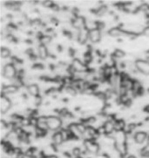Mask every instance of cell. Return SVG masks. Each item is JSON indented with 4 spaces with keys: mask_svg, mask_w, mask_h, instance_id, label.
I'll list each match as a JSON object with an SVG mask.
<instances>
[{
    "mask_svg": "<svg viewBox=\"0 0 149 158\" xmlns=\"http://www.w3.org/2000/svg\"><path fill=\"white\" fill-rule=\"evenodd\" d=\"M89 32H90V31L87 27H85V28L79 31V32H78V42L80 44L86 43L87 42V40H89Z\"/></svg>",
    "mask_w": 149,
    "mask_h": 158,
    "instance_id": "cell-8",
    "label": "cell"
},
{
    "mask_svg": "<svg viewBox=\"0 0 149 158\" xmlns=\"http://www.w3.org/2000/svg\"><path fill=\"white\" fill-rule=\"evenodd\" d=\"M114 122H113V121H105V123L103 125V128L105 131V135H110L115 130Z\"/></svg>",
    "mask_w": 149,
    "mask_h": 158,
    "instance_id": "cell-18",
    "label": "cell"
},
{
    "mask_svg": "<svg viewBox=\"0 0 149 158\" xmlns=\"http://www.w3.org/2000/svg\"><path fill=\"white\" fill-rule=\"evenodd\" d=\"M89 40L93 43H99L101 40V31L99 29L91 30L89 32Z\"/></svg>",
    "mask_w": 149,
    "mask_h": 158,
    "instance_id": "cell-11",
    "label": "cell"
},
{
    "mask_svg": "<svg viewBox=\"0 0 149 158\" xmlns=\"http://www.w3.org/2000/svg\"><path fill=\"white\" fill-rule=\"evenodd\" d=\"M18 91V87L16 86L15 84H9V85H5L2 87L1 89V94L3 95H12L15 94Z\"/></svg>",
    "mask_w": 149,
    "mask_h": 158,
    "instance_id": "cell-9",
    "label": "cell"
},
{
    "mask_svg": "<svg viewBox=\"0 0 149 158\" xmlns=\"http://www.w3.org/2000/svg\"><path fill=\"white\" fill-rule=\"evenodd\" d=\"M86 150L91 154H98L99 151V145L94 141L91 139H86L83 143Z\"/></svg>",
    "mask_w": 149,
    "mask_h": 158,
    "instance_id": "cell-3",
    "label": "cell"
},
{
    "mask_svg": "<svg viewBox=\"0 0 149 158\" xmlns=\"http://www.w3.org/2000/svg\"><path fill=\"white\" fill-rule=\"evenodd\" d=\"M82 154V151L80 149V148L79 147H74L72 149V155L76 158V157H79Z\"/></svg>",
    "mask_w": 149,
    "mask_h": 158,
    "instance_id": "cell-25",
    "label": "cell"
},
{
    "mask_svg": "<svg viewBox=\"0 0 149 158\" xmlns=\"http://www.w3.org/2000/svg\"><path fill=\"white\" fill-rule=\"evenodd\" d=\"M39 41L41 44H44V45H48L51 43L52 42V37L48 36V35H44V36H41L39 37Z\"/></svg>",
    "mask_w": 149,
    "mask_h": 158,
    "instance_id": "cell-19",
    "label": "cell"
},
{
    "mask_svg": "<svg viewBox=\"0 0 149 158\" xmlns=\"http://www.w3.org/2000/svg\"><path fill=\"white\" fill-rule=\"evenodd\" d=\"M26 157V155H24V154H22V153H21V154H19V155H17L15 158H25Z\"/></svg>",
    "mask_w": 149,
    "mask_h": 158,
    "instance_id": "cell-27",
    "label": "cell"
},
{
    "mask_svg": "<svg viewBox=\"0 0 149 158\" xmlns=\"http://www.w3.org/2000/svg\"><path fill=\"white\" fill-rule=\"evenodd\" d=\"M69 131L71 132V134L73 135V137L76 138V139H79L82 137V134L80 133V131L79 130L78 127H77V124L74 123H72L68 125V128Z\"/></svg>",
    "mask_w": 149,
    "mask_h": 158,
    "instance_id": "cell-17",
    "label": "cell"
},
{
    "mask_svg": "<svg viewBox=\"0 0 149 158\" xmlns=\"http://www.w3.org/2000/svg\"><path fill=\"white\" fill-rule=\"evenodd\" d=\"M86 23H87V19L84 17H73L72 21V27L77 29V30H81L83 28L86 27Z\"/></svg>",
    "mask_w": 149,
    "mask_h": 158,
    "instance_id": "cell-7",
    "label": "cell"
},
{
    "mask_svg": "<svg viewBox=\"0 0 149 158\" xmlns=\"http://www.w3.org/2000/svg\"><path fill=\"white\" fill-rule=\"evenodd\" d=\"M108 34L112 37H119L121 36L126 35V32L125 31H123L120 27H113L109 30Z\"/></svg>",
    "mask_w": 149,
    "mask_h": 158,
    "instance_id": "cell-15",
    "label": "cell"
},
{
    "mask_svg": "<svg viewBox=\"0 0 149 158\" xmlns=\"http://www.w3.org/2000/svg\"><path fill=\"white\" fill-rule=\"evenodd\" d=\"M37 128L44 130H49L47 126V116H40L39 117H38Z\"/></svg>",
    "mask_w": 149,
    "mask_h": 158,
    "instance_id": "cell-16",
    "label": "cell"
},
{
    "mask_svg": "<svg viewBox=\"0 0 149 158\" xmlns=\"http://www.w3.org/2000/svg\"><path fill=\"white\" fill-rule=\"evenodd\" d=\"M106 11H107V8H106V6H100L99 8H98L97 9V11H96V14L98 15V16H99V17H101V16H104L105 13H106Z\"/></svg>",
    "mask_w": 149,
    "mask_h": 158,
    "instance_id": "cell-22",
    "label": "cell"
},
{
    "mask_svg": "<svg viewBox=\"0 0 149 158\" xmlns=\"http://www.w3.org/2000/svg\"><path fill=\"white\" fill-rule=\"evenodd\" d=\"M2 72H3L4 77L9 80L15 79L17 75V71L16 69V66L11 63H8L4 66Z\"/></svg>",
    "mask_w": 149,
    "mask_h": 158,
    "instance_id": "cell-2",
    "label": "cell"
},
{
    "mask_svg": "<svg viewBox=\"0 0 149 158\" xmlns=\"http://www.w3.org/2000/svg\"><path fill=\"white\" fill-rule=\"evenodd\" d=\"M71 66L72 67L74 71L78 72V73L87 72V65L85 63H83L81 60H79V58H74L72 62Z\"/></svg>",
    "mask_w": 149,
    "mask_h": 158,
    "instance_id": "cell-6",
    "label": "cell"
},
{
    "mask_svg": "<svg viewBox=\"0 0 149 158\" xmlns=\"http://www.w3.org/2000/svg\"><path fill=\"white\" fill-rule=\"evenodd\" d=\"M135 67L140 73L143 75H149V62L147 60L137 59L135 61Z\"/></svg>",
    "mask_w": 149,
    "mask_h": 158,
    "instance_id": "cell-4",
    "label": "cell"
},
{
    "mask_svg": "<svg viewBox=\"0 0 149 158\" xmlns=\"http://www.w3.org/2000/svg\"><path fill=\"white\" fill-rule=\"evenodd\" d=\"M143 35L146 36V37H149V26H147V27H146V28L144 29V31H143Z\"/></svg>",
    "mask_w": 149,
    "mask_h": 158,
    "instance_id": "cell-26",
    "label": "cell"
},
{
    "mask_svg": "<svg viewBox=\"0 0 149 158\" xmlns=\"http://www.w3.org/2000/svg\"><path fill=\"white\" fill-rule=\"evenodd\" d=\"M0 56H1V58H8L11 57V51L8 48L5 47H2L1 48V52H0Z\"/></svg>",
    "mask_w": 149,
    "mask_h": 158,
    "instance_id": "cell-21",
    "label": "cell"
},
{
    "mask_svg": "<svg viewBox=\"0 0 149 158\" xmlns=\"http://www.w3.org/2000/svg\"><path fill=\"white\" fill-rule=\"evenodd\" d=\"M26 89H27L28 93H29L31 96H32V97H34L40 96V95H39L40 89H39V87H38V84H36V83H31L30 85H27V88H26Z\"/></svg>",
    "mask_w": 149,
    "mask_h": 158,
    "instance_id": "cell-14",
    "label": "cell"
},
{
    "mask_svg": "<svg viewBox=\"0 0 149 158\" xmlns=\"http://www.w3.org/2000/svg\"><path fill=\"white\" fill-rule=\"evenodd\" d=\"M126 53L125 51H123L122 50L120 49H117L113 51V58H116V59H120V58H123L125 57Z\"/></svg>",
    "mask_w": 149,
    "mask_h": 158,
    "instance_id": "cell-20",
    "label": "cell"
},
{
    "mask_svg": "<svg viewBox=\"0 0 149 158\" xmlns=\"http://www.w3.org/2000/svg\"><path fill=\"white\" fill-rule=\"evenodd\" d=\"M76 158H82L81 156H79V157H76Z\"/></svg>",
    "mask_w": 149,
    "mask_h": 158,
    "instance_id": "cell-29",
    "label": "cell"
},
{
    "mask_svg": "<svg viewBox=\"0 0 149 158\" xmlns=\"http://www.w3.org/2000/svg\"><path fill=\"white\" fill-rule=\"evenodd\" d=\"M76 124H77V127H78L79 130L80 131V133L82 135H84L85 133H86L87 129V125H85L83 123H76Z\"/></svg>",
    "mask_w": 149,
    "mask_h": 158,
    "instance_id": "cell-24",
    "label": "cell"
},
{
    "mask_svg": "<svg viewBox=\"0 0 149 158\" xmlns=\"http://www.w3.org/2000/svg\"><path fill=\"white\" fill-rule=\"evenodd\" d=\"M52 143L55 146H59L61 145L63 143H64V137H63V135L61 133V131H57V132H54L53 135H52Z\"/></svg>",
    "mask_w": 149,
    "mask_h": 158,
    "instance_id": "cell-12",
    "label": "cell"
},
{
    "mask_svg": "<svg viewBox=\"0 0 149 158\" xmlns=\"http://www.w3.org/2000/svg\"><path fill=\"white\" fill-rule=\"evenodd\" d=\"M11 105L12 103L11 99L7 96L1 94V98H0V112H1V114L6 113L11 109Z\"/></svg>",
    "mask_w": 149,
    "mask_h": 158,
    "instance_id": "cell-5",
    "label": "cell"
},
{
    "mask_svg": "<svg viewBox=\"0 0 149 158\" xmlns=\"http://www.w3.org/2000/svg\"><path fill=\"white\" fill-rule=\"evenodd\" d=\"M63 122L59 117L57 116H47V126L48 129L52 131H59L61 129Z\"/></svg>",
    "mask_w": 149,
    "mask_h": 158,
    "instance_id": "cell-1",
    "label": "cell"
},
{
    "mask_svg": "<svg viewBox=\"0 0 149 158\" xmlns=\"http://www.w3.org/2000/svg\"><path fill=\"white\" fill-rule=\"evenodd\" d=\"M148 138V135H147V133L146 131H143V130H140V131H138L134 134V142L135 143L137 144H141L143 143L145 141H146V139Z\"/></svg>",
    "mask_w": 149,
    "mask_h": 158,
    "instance_id": "cell-10",
    "label": "cell"
},
{
    "mask_svg": "<svg viewBox=\"0 0 149 158\" xmlns=\"http://www.w3.org/2000/svg\"><path fill=\"white\" fill-rule=\"evenodd\" d=\"M38 57L43 59L46 60L48 57H49V51L47 49V47L44 44H39L38 47Z\"/></svg>",
    "mask_w": 149,
    "mask_h": 158,
    "instance_id": "cell-13",
    "label": "cell"
},
{
    "mask_svg": "<svg viewBox=\"0 0 149 158\" xmlns=\"http://www.w3.org/2000/svg\"><path fill=\"white\" fill-rule=\"evenodd\" d=\"M127 158H136L134 155H130L129 156H127Z\"/></svg>",
    "mask_w": 149,
    "mask_h": 158,
    "instance_id": "cell-28",
    "label": "cell"
},
{
    "mask_svg": "<svg viewBox=\"0 0 149 158\" xmlns=\"http://www.w3.org/2000/svg\"><path fill=\"white\" fill-rule=\"evenodd\" d=\"M66 92L71 96H76L77 95V89L73 86H68L66 89Z\"/></svg>",
    "mask_w": 149,
    "mask_h": 158,
    "instance_id": "cell-23",
    "label": "cell"
}]
</instances>
